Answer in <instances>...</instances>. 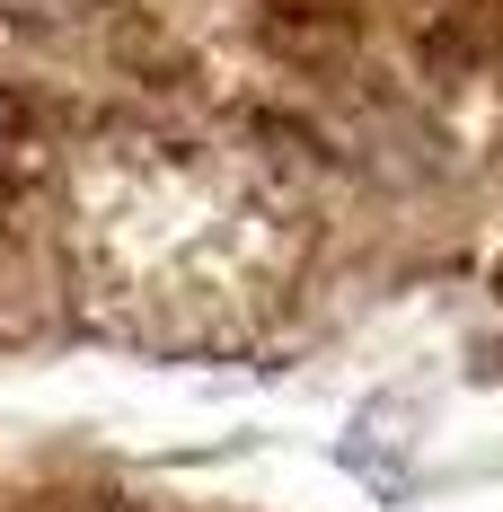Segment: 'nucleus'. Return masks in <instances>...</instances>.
<instances>
[{
    "label": "nucleus",
    "mask_w": 503,
    "mask_h": 512,
    "mask_svg": "<svg viewBox=\"0 0 503 512\" xmlns=\"http://www.w3.org/2000/svg\"><path fill=\"white\" fill-rule=\"evenodd\" d=\"M18 168H27V106L0 98V204H9V186H18Z\"/></svg>",
    "instance_id": "f257e3e1"
},
{
    "label": "nucleus",
    "mask_w": 503,
    "mask_h": 512,
    "mask_svg": "<svg viewBox=\"0 0 503 512\" xmlns=\"http://www.w3.org/2000/svg\"><path fill=\"white\" fill-rule=\"evenodd\" d=\"M80 0H0V18H71Z\"/></svg>",
    "instance_id": "f03ea898"
}]
</instances>
